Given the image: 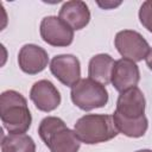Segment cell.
<instances>
[{
	"mask_svg": "<svg viewBox=\"0 0 152 152\" xmlns=\"http://www.w3.org/2000/svg\"><path fill=\"white\" fill-rule=\"evenodd\" d=\"M0 118L10 134L26 133L32 124L27 101L15 90H5L1 93Z\"/></svg>",
	"mask_w": 152,
	"mask_h": 152,
	"instance_id": "6da1fadb",
	"label": "cell"
},
{
	"mask_svg": "<svg viewBox=\"0 0 152 152\" xmlns=\"http://www.w3.org/2000/svg\"><path fill=\"white\" fill-rule=\"evenodd\" d=\"M38 134L50 152H78L81 146L75 132L57 116L44 118L38 126Z\"/></svg>",
	"mask_w": 152,
	"mask_h": 152,
	"instance_id": "7a4b0ae2",
	"label": "cell"
},
{
	"mask_svg": "<svg viewBox=\"0 0 152 152\" xmlns=\"http://www.w3.org/2000/svg\"><path fill=\"white\" fill-rule=\"evenodd\" d=\"M74 132L81 142L94 145L112 140L119 134L113 115L107 114H86L80 118Z\"/></svg>",
	"mask_w": 152,
	"mask_h": 152,
	"instance_id": "3957f363",
	"label": "cell"
},
{
	"mask_svg": "<svg viewBox=\"0 0 152 152\" xmlns=\"http://www.w3.org/2000/svg\"><path fill=\"white\" fill-rule=\"evenodd\" d=\"M70 97L72 103L82 110L89 112L104 107L109 95L106 87L91 78H82L71 87Z\"/></svg>",
	"mask_w": 152,
	"mask_h": 152,
	"instance_id": "277c9868",
	"label": "cell"
},
{
	"mask_svg": "<svg viewBox=\"0 0 152 152\" xmlns=\"http://www.w3.org/2000/svg\"><path fill=\"white\" fill-rule=\"evenodd\" d=\"M114 44L122 58L129 59L134 63L145 59L150 51L147 40L134 30L119 31L115 36Z\"/></svg>",
	"mask_w": 152,
	"mask_h": 152,
	"instance_id": "5b68a950",
	"label": "cell"
},
{
	"mask_svg": "<svg viewBox=\"0 0 152 152\" xmlns=\"http://www.w3.org/2000/svg\"><path fill=\"white\" fill-rule=\"evenodd\" d=\"M39 32L42 39L46 44L56 48L69 46L74 40V30L56 15H48L43 18Z\"/></svg>",
	"mask_w": 152,
	"mask_h": 152,
	"instance_id": "8992f818",
	"label": "cell"
},
{
	"mask_svg": "<svg viewBox=\"0 0 152 152\" xmlns=\"http://www.w3.org/2000/svg\"><path fill=\"white\" fill-rule=\"evenodd\" d=\"M50 71L66 87H72L81 80V63L70 53L55 56L50 62Z\"/></svg>",
	"mask_w": 152,
	"mask_h": 152,
	"instance_id": "52a82bcc",
	"label": "cell"
},
{
	"mask_svg": "<svg viewBox=\"0 0 152 152\" xmlns=\"http://www.w3.org/2000/svg\"><path fill=\"white\" fill-rule=\"evenodd\" d=\"M146 100L142 91L138 88H131L120 93L116 101L115 114L124 119H139L145 115Z\"/></svg>",
	"mask_w": 152,
	"mask_h": 152,
	"instance_id": "ba28073f",
	"label": "cell"
},
{
	"mask_svg": "<svg viewBox=\"0 0 152 152\" xmlns=\"http://www.w3.org/2000/svg\"><path fill=\"white\" fill-rule=\"evenodd\" d=\"M30 99L37 109L46 113L55 110L62 100L58 89L49 80L37 81L30 90Z\"/></svg>",
	"mask_w": 152,
	"mask_h": 152,
	"instance_id": "9c48e42d",
	"label": "cell"
},
{
	"mask_svg": "<svg viewBox=\"0 0 152 152\" xmlns=\"http://www.w3.org/2000/svg\"><path fill=\"white\" fill-rule=\"evenodd\" d=\"M139 81H140V71H139V66L134 62L126 58H120L115 61L112 71L110 83L119 93L137 87Z\"/></svg>",
	"mask_w": 152,
	"mask_h": 152,
	"instance_id": "30bf717a",
	"label": "cell"
},
{
	"mask_svg": "<svg viewBox=\"0 0 152 152\" xmlns=\"http://www.w3.org/2000/svg\"><path fill=\"white\" fill-rule=\"evenodd\" d=\"M49 63L48 52L39 45L25 44L18 53V64L21 71L28 75L42 72Z\"/></svg>",
	"mask_w": 152,
	"mask_h": 152,
	"instance_id": "8fae6325",
	"label": "cell"
},
{
	"mask_svg": "<svg viewBox=\"0 0 152 152\" xmlns=\"http://www.w3.org/2000/svg\"><path fill=\"white\" fill-rule=\"evenodd\" d=\"M58 17L74 31L82 30L90 21V11L84 1L70 0L63 4Z\"/></svg>",
	"mask_w": 152,
	"mask_h": 152,
	"instance_id": "7c38bea8",
	"label": "cell"
},
{
	"mask_svg": "<svg viewBox=\"0 0 152 152\" xmlns=\"http://www.w3.org/2000/svg\"><path fill=\"white\" fill-rule=\"evenodd\" d=\"M115 61L108 53H99L90 58L88 65V75L89 78L107 86L110 83L112 71L114 68Z\"/></svg>",
	"mask_w": 152,
	"mask_h": 152,
	"instance_id": "4fadbf2b",
	"label": "cell"
},
{
	"mask_svg": "<svg viewBox=\"0 0 152 152\" xmlns=\"http://www.w3.org/2000/svg\"><path fill=\"white\" fill-rule=\"evenodd\" d=\"M113 119L115 122V126L120 133H122L126 137L129 138H140L144 137L147 128H148V121L147 118L144 115L139 119H124L120 115L113 113Z\"/></svg>",
	"mask_w": 152,
	"mask_h": 152,
	"instance_id": "5bb4252c",
	"label": "cell"
},
{
	"mask_svg": "<svg viewBox=\"0 0 152 152\" xmlns=\"http://www.w3.org/2000/svg\"><path fill=\"white\" fill-rule=\"evenodd\" d=\"M1 152H36L33 139L25 134H7L1 140Z\"/></svg>",
	"mask_w": 152,
	"mask_h": 152,
	"instance_id": "9a60e30c",
	"label": "cell"
},
{
	"mask_svg": "<svg viewBox=\"0 0 152 152\" xmlns=\"http://www.w3.org/2000/svg\"><path fill=\"white\" fill-rule=\"evenodd\" d=\"M139 20L141 25L152 33V0H146L142 2L139 10Z\"/></svg>",
	"mask_w": 152,
	"mask_h": 152,
	"instance_id": "2e32d148",
	"label": "cell"
},
{
	"mask_svg": "<svg viewBox=\"0 0 152 152\" xmlns=\"http://www.w3.org/2000/svg\"><path fill=\"white\" fill-rule=\"evenodd\" d=\"M121 4V1H118V2H114V1H104V2H101V1H97V5L104 10H108V8H114L116 6H119Z\"/></svg>",
	"mask_w": 152,
	"mask_h": 152,
	"instance_id": "e0dca14e",
	"label": "cell"
},
{
	"mask_svg": "<svg viewBox=\"0 0 152 152\" xmlns=\"http://www.w3.org/2000/svg\"><path fill=\"white\" fill-rule=\"evenodd\" d=\"M145 61H146V65H147L148 69L152 71V49H150V51H148V53H147Z\"/></svg>",
	"mask_w": 152,
	"mask_h": 152,
	"instance_id": "ac0fdd59",
	"label": "cell"
},
{
	"mask_svg": "<svg viewBox=\"0 0 152 152\" xmlns=\"http://www.w3.org/2000/svg\"><path fill=\"white\" fill-rule=\"evenodd\" d=\"M135 152H152V151L148 150V148H144V150H138V151H135Z\"/></svg>",
	"mask_w": 152,
	"mask_h": 152,
	"instance_id": "d6986e66",
	"label": "cell"
}]
</instances>
